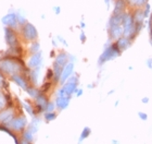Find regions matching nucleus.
I'll return each instance as SVG.
<instances>
[{
	"instance_id": "nucleus-17",
	"label": "nucleus",
	"mask_w": 152,
	"mask_h": 144,
	"mask_svg": "<svg viewBox=\"0 0 152 144\" xmlns=\"http://www.w3.org/2000/svg\"><path fill=\"white\" fill-rule=\"evenodd\" d=\"M143 18H145V14H143V11L139 10V11H137L136 14H135V21H136L138 24H141L143 21Z\"/></svg>"
},
{
	"instance_id": "nucleus-34",
	"label": "nucleus",
	"mask_w": 152,
	"mask_h": 144,
	"mask_svg": "<svg viewBox=\"0 0 152 144\" xmlns=\"http://www.w3.org/2000/svg\"><path fill=\"white\" fill-rule=\"evenodd\" d=\"M23 144H26V142H24V143H23Z\"/></svg>"
},
{
	"instance_id": "nucleus-8",
	"label": "nucleus",
	"mask_w": 152,
	"mask_h": 144,
	"mask_svg": "<svg viewBox=\"0 0 152 144\" xmlns=\"http://www.w3.org/2000/svg\"><path fill=\"white\" fill-rule=\"evenodd\" d=\"M73 69H74V64H67L65 67L63 68V70H62V73H61V82L63 83L64 81H66V79L70 77L72 72H73Z\"/></svg>"
},
{
	"instance_id": "nucleus-12",
	"label": "nucleus",
	"mask_w": 152,
	"mask_h": 144,
	"mask_svg": "<svg viewBox=\"0 0 152 144\" xmlns=\"http://www.w3.org/2000/svg\"><path fill=\"white\" fill-rule=\"evenodd\" d=\"M70 103V97H64V96H58L57 98V105L61 109L66 108L67 105Z\"/></svg>"
},
{
	"instance_id": "nucleus-21",
	"label": "nucleus",
	"mask_w": 152,
	"mask_h": 144,
	"mask_svg": "<svg viewBox=\"0 0 152 144\" xmlns=\"http://www.w3.org/2000/svg\"><path fill=\"white\" fill-rule=\"evenodd\" d=\"M38 75H39V70H38V69H35V70L33 71V80H34V82H37Z\"/></svg>"
},
{
	"instance_id": "nucleus-16",
	"label": "nucleus",
	"mask_w": 152,
	"mask_h": 144,
	"mask_svg": "<svg viewBox=\"0 0 152 144\" xmlns=\"http://www.w3.org/2000/svg\"><path fill=\"white\" fill-rule=\"evenodd\" d=\"M12 116V110H6L0 114V121H9V119Z\"/></svg>"
},
{
	"instance_id": "nucleus-20",
	"label": "nucleus",
	"mask_w": 152,
	"mask_h": 144,
	"mask_svg": "<svg viewBox=\"0 0 152 144\" xmlns=\"http://www.w3.org/2000/svg\"><path fill=\"white\" fill-rule=\"evenodd\" d=\"M130 4H135V6H142L143 3H146L147 0H128Z\"/></svg>"
},
{
	"instance_id": "nucleus-9",
	"label": "nucleus",
	"mask_w": 152,
	"mask_h": 144,
	"mask_svg": "<svg viewBox=\"0 0 152 144\" xmlns=\"http://www.w3.org/2000/svg\"><path fill=\"white\" fill-rule=\"evenodd\" d=\"M6 38H7V42L9 44L10 46H15L16 44V37L14 35V33L12 32V30L10 29H6Z\"/></svg>"
},
{
	"instance_id": "nucleus-7",
	"label": "nucleus",
	"mask_w": 152,
	"mask_h": 144,
	"mask_svg": "<svg viewBox=\"0 0 152 144\" xmlns=\"http://www.w3.org/2000/svg\"><path fill=\"white\" fill-rule=\"evenodd\" d=\"M41 62H42V58H41V54L40 52H36V54H34L32 56V58L29 59V67L31 68H34V69H36V68H38L39 66L41 64Z\"/></svg>"
},
{
	"instance_id": "nucleus-30",
	"label": "nucleus",
	"mask_w": 152,
	"mask_h": 144,
	"mask_svg": "<svg viewBox=\"0 0 152 144\" xmlns=\"http://www.w3.org/2000/svg\"><path fill=\"white\" fill-rule=\"evenodd\" d=\"M139 117L142 119V120H147V115L143 114V112H139Z\"/></svg>"
},
{
	"instance_id": "nucleus-19",
	"label": "nucleus",
	"mask_w": 152,
	"mask_h": 144,
	"mask_svg": "<svg viewBox=\"0 0 152 144\" xmlns=\"http://www.w3.org/2000/svg\"><path fill=\"white\" fill-rule=\"evenodd\" d=\"M37 103H38V105L41 106V107H46V106H47V100H46L42 96H38Z\"/></svg>"
},
{
	"instance_id": "nucleus-6",
	"label": "nucleus",
	"mask_w": 152,
	"mask_h": 144,
	"mask_svg": "<svg viewBox=\"0 0 152 144\" xmlns=\"http://www.w3.org/2000/svg\"><path fill=\"white\" fill-rule=\"evenodd\" d=\"M125 16H126V14L124 12L121 13V14H113V16L110 19V22H109L110 27H113V26H116V25H122Z\"/></svg>"
},
{
	"instance_id": "nucleus-13",
	"label": "nucleus",
	"mask_w": 152,
	"mask_h": 144,
	"mask_svg": "<svg viewBox=\"0 0 152 144\" xmlns=\"http://www.w3.org/2000/svg\"><path fill=\"white\" fill-rule=\"evenodd\" d=\"M125 9V1L124 0H117L114 8V14H121L124 12Z\"/></svg>"
},
{
	"instance_id": "nucleus-22",
	"label": "nucleus",
	"mask_w": 152,
	"mask_h": 144,
	"mask_svg": "<svg viewBox=\"0 0 152 144\" xmlns=\"http://www.w3.org/2000/svg\"><path fill=\"white\" fill-rule=\"evenodd\" d=\"M89 133H90V130H89V128H85V129H84V132H83L82 137H80V140L85 139L86 137H88Z\"/></svg>"
},
{
	"instance_id": "nucleus-5",
	"label": "nucleus",
	"mask_w": 152,
	"mask_h": 144,
	"mask_svg": "<svg viewBox=\"0 0 152 144\" xmlns=\"http://www.w3.org/2000/svg\"><path fill=\"white\" fill-rule=\"evenodd\" d=\"M2 23L9 27H13L18 24V16L15 13H9L2 18Z\"/></svg>"
},
{
	"instance_id": "nucleus-18",
	"label": "nucleus",
	"mask_w": 152,
	"mask_h": 144,
	"mask_svg": "<svg viewBox=\"0 0 152 144\" xmlns=\"http://www.w3.org/2000/svg\"><path fill=\"white\" fill-rule=\"evenodd\" d=\"M13 79H14V81H15L16 83L19 84L20 86L21 87H23V89H27V87H26V83H25V81L23 80L22 78H20V77H18V75H14V77H13Z\"/></svg>"
},
{
	"instance_id": "nucleus-29",
	"label": "nucleus",
	"mask_w": 152,
	"mask_h": 144,
	"mask_svg": "<svg viewBox=\"0 0 152 144\" xmlns=\"http://www.w3.org/2000/svg\"><path fill=\"white\" fill-rule=\"evenodd\" d=\"M54 106L53 104H48V107H46V109H47L48 112H51V110H53Z\"/></svg>"
},
{
	"instance_id": "nucleus-26",
	"label": "nucleus",
	"mask_w": 152,
	"mask_h": 144,
	"mask_svg": "<svg viewBox=\"0 0 152 144\" xmlns=\"http://www.w3.org/2000/svg\"><path fill=\"white\" fill-rule=\"evenodd\" d=\"M56 118V115H54L53 112H52V114H47V115H46V119H47V120H52V119H54Z\"/></svg>"
},
{
	"instance_id": "nucleus-28",
	"label": "nucleus",
	"mask_w": 152,
	"mask_h": 144,
	"mask_svg": "<svg viewBox=\"0 0 152 144\" xmlns=\"http://www.w3.org/2000/svg\"><path fill=\"white\" fill-rule=\"evenodd\" d=\"M149 10H150V6L147 3V6H146V11L143 12V14H145V16H148V14H149Z\"/></svg>"
},
{
	"instance_id": "nucleus-27",
	"label": "nucleus",
	"mask_w": 152,
	"mask_h": 144,
	"mask_svg": "<svg viewBox=\"0 0 152 144\" xmlns=\"http://www.w3.org/2000/svg\"><path fill=\"white\" fill-rule=\"evenodd\" d=\"M38 49H39V45H38V44H34V45L32 46V51L34 54L38 52Z\"/></svg>"
},
{
	"instance_id": "nucleus-10",
	"label": "nucleus",
	"mask_w": 152,
	"mask_h": 144,
	"mask_svg": "<svg viewBox=\"0 0 152 144\" xmlns=\"http://www.w3.org/2000/svg\"><path fill=\"white\" fill-rule=\"evenodd\" d=\"M110 33L113 38H120L123 34V25H116L110 27Z\"/></svg>"
},
{
	"instance_id": "nucleus-24",
	"label": "nucleus",
	"mask_w": 152,
	"mask_h": 144,
	"mask_svg": "<svg viewBox=\"0 0 152 144\" xmlns=\"http://www.w3.org/2000/svg\"><path fill=\"white\" fill-rule=\"evenodd\" d=\"M4 106H6V99H4V97L0 94V109H2Z\"/></svg>"
},
{
	"instance_id": "nucleus-31",
	"label": "nucleus",
	"mask_w": 152,
	"mask_h": 144,
	"mask_svg": "<svg viewBox=\"0 0 152 144\" xmlns=\"http://www.w3.org/2000/svg\"><path fill=\"white\" fill-rule=\"evenodd\" d=\"M53 9H54V12L57 13V14H59V13H60V8H59V7H54Z\"/></svg>"
},
{
	"instance_id": "nucleus-23",
	"label": "nucleus",
	"mask_w": 152,
	"mask_h": 144,
	"mask_svg": "<svg viewBox=\"0 0 152 144\" xmlns=\"http://www.w3.org/2000/svg\"><path fill=\"white\" fill-rule=\"evenodd\" d=\"M28 93L33 96V97H38V92L35 90V89H27Z\"/></svg>"
},
{
	"instance_id": "nucleus-4",
	"label": "nucleus",
	"mask_w": 152,
	"mask_h": 144,
	"mask_svg": "<svg viewBox=\"0 0 152 144\" xmlns=\"http://www.w3.org/2000/svg\"><path fill=\"white\" fill-rule=\"evenodd\" d=\"M23 34L25 36V38L33 41L37 37V30L35 29V26L31 24V23H26L24 27H23Z\"/></svg>"
},
{
	"instance_id": "nucleus-1",
	"label": "nucleus",
	"mask_w": 152,
	"mask_h": 144,
	"mask_svg": "<svg viewBox=\"0 0 152 144\" xmlns=\"http://www.w3.org/2000/svg\"><path fill=\"white\" fill-rule=\"evenodd\" d=\"M0 70H2L6 73L14 74L22 70V66L19 61L7 59V60H3L0 62Z\"/></svg>"
},
{
	"instance_id": "nucleus-3",
	"label": "nucleus",
	"mask_w": 152,
	"mask_h": 144,
	"mask_svg": "<svg viewBox=\"0 0 152 144\" xmlns=\"http://www.w3.org/2000/svg\"><path fill=\"white\" fill-rule=\"evenodd\" d=\"M118 55H120V49H118V47L116 46V44H115V45H112L109 48H107L104 50V52L101 55L99 62H100V64H103L104 61L113 59V58H115L116 56H118Z\"/></svg>"
},
{
	"instance_id": "nucleus-2",
	"label": "nucleus",
	"mask_w": 152,
	"mask_h": 144,
	"mask_svg": "<svg viewBox=\"0 0 152 144\" xmlns=\"http://www.w3.org/2000/svg\"><path fill=\"white\" fill-rule=\"evenodd\" d=\"M123 34L126 37H129L135 34V23H134L133 16L130 14H126L123 20Z\"/></svg>"
},
{
	"instance_id": "nucleus-25",
	"label": "nucleus",
	"mask_w": 152,
	"mask_h": 144,
	"mask_svg": "<svg viewBox=\"0 0 152 144\" xmlns=\"http://www.w3.org/2000/svg\"><path fill=\"white\" fill-rule=\"evenodd\" d=\"M32 133H33L32 131H27L25 133V138H26V140H27V141H32V139H33Z\"/></svg>"
},
{
	"instance_id": "nucleus-15",
	"label": "nucleus",
	"mask_w": 152,
	"mask_h": 144,
	"mask_svg": "<svg viewBox=\"0 0 152 144\" xmlns=\"http://www.w3.org/2000/svg\"><path fill=\"white\" fill-rule=\"evenodd\" d=\"M65 62H66V56H65V54H60L57 58H56L54 64H57V66H59V67L63 68Z\"/></svg>"
},
{
	"instance_id": "nucleus-33",
	"label": "nucleus",
	"mask_w": 152,
	"mask_h": 144,
	"mask_svg": "<svg viewBox=\"0 0 152 144\" xmlns=\"http://www.w3.org/2000/svg\"><path fill=\"white\" fill-rule=\"evenodd\" d=\"M148 100H149L148 98H143L142 99V103H148Z\"/></svg>"
},
{
	"instance_id": "nucleus-11",
	"label": "nucleus",
	"mask_w": 152,
	"mask_h": 144,
	"mask_svg": "<svg viewBox=\"0 0 152 144\" xmlns=\"http://www.w3.org/2000/svg\"><path fill=\"white\" fill-rule=\"evenodd\" d=\"M116 46L118 47L120 50H125L126 48L129 47V39H128V37H126V36H124V37H120L118 41H117Z\"/></svg>"
},
{
	"instance_id": "nucleus-32",
	"label": "nucleus",
	"mask_w": 152,
	"mask_h": 144,
	"mask_svg": "<svg viewBox=\"0 0 152 144\" xmlns=\"http://www.w3.org/2000/svg\"><path fill=\"white\" fill-rule=\"evenodd\" d=\"M80 39L85 41V35H84V33H82V35H80Z\"/></svg>"
},
{
	"instance_id": "nucleus-14",
	"label": "nucleus",
	"mask_w": 152,
	"mask_h": 144,
	"mask_svg": "<svg viewBox=\"0 0 152 144\" xmlns=\"http://www.w3.org/2000/svg\"><path fill=\"white\" fill-rule=\"evenodd\" d=\"M25 125H26V120L24 118L15 119V120H13V121H12V127L14 129H16V130L22 129Z\"/></svg>"
}]
</instances>
